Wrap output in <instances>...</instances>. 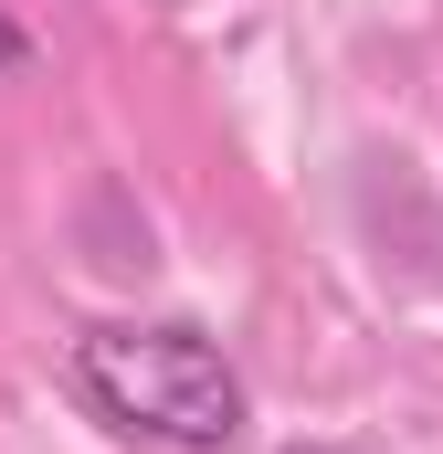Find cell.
Segmentation results:
<instances>
[{
  "instance_id": "7a4b0ae2",
  "label": "cell",
  "mask_w": 443,
  "mask_h": 454,
  "mask_svg": "<svg viewBox=\"0 0 443 454\" xmlns=\"http://www.w3.org/2000/svg\"><path fill=\"white\" fill-rule=\"evenodd\" d=\"M11 64H21V32H11V21H0V74H11Z\"/></svg>"
},
{
  "instance_id": "6da1fadb",
  "label": "cell",
  "mask_w": 443,
  "mask_h": 454,
  "mask_svg": "<svg viewBox=\"0 0 443 454\" xmlns=\"http://www.w3.org/2000/svg\"><path fill=\"white\" fill-rule=\"evenodd\" d=\"M74 391H85L96 423H116L127 444H159V454H232L243 423H253L243 370L180 317H159V328H85L74 339Z\"/></svg>"
},
{
  "instance_id": "3957f363",
  "label": "cell",
  "mask_w": 443,
  "mask_h": 454,
  "mask_svg": "<svg viewBox=\"0 0 443 454\" xmlns=\"http://www.w3.org/2000/svg\"><path fill=\"white\" fill-rule=\"evenodd\" d=\"M285 454H348V444H285Z\"/></svg>"
}]
</instances>
